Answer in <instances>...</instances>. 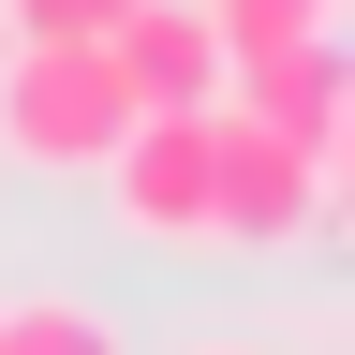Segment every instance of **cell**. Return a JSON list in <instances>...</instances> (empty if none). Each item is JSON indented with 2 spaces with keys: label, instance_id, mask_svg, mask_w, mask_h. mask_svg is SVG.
Here are the masks:
<instances>
[{
  "label": "cell",
  "instance_id": "2",
  "mask_svg": "<svg viewBox=\"0 0 355 355\" xmlns=\"http://www.w3.org/2000/svg\"><path fill=\"white\" fill-rule=\"evenodd\" d=\"M133 133V89L104 44H0V148L30 178H89Z\"/></svg>",
  "mask_w": 355,
  "mask_h": 355
},
{
  "label": "cell",
  "instance_id": "8",
  "mask_svg": "<svg viewBox=\"0 0 355 355\" xmlns=\"http://www.w3.org/2000/svg\"><path fill=\"white\" fill-rule=\"evenodd\" d=\"M119 0H0V44H104Z\"/></svg>",
  "mask_w": 355,
  "mask_h": 355
},
{
  "label": "cell",
  "instance_id": "3",
  "mask_svg": "<svg viewBox=\"0 0 355 355\" xmlns=\"http://www.w3.org/2000/svg\"><path fill=\"white\" fill-rule=\"evenodd\" d=\"M89 178L119 193V237H148V252H207V104L133 119Z\"/></svg>",
  "mask_w": 355,
  "mask_h": 355
},
{
  "label": "cell",
  "instance_id": "6",
  "mask_svg": "<svg viewBox=\"0 0 355 355\" xmlns=\"http://www.w3.org/2000/svg\"><path fill=\"white\" fill-rule=\"evenodd\" d=\"M0 355H119V326L89 296H0Z\"/></svg>",
  "mask_w": 355,
  "mask_h": 355
},
{
  "label": "cell",
  "instance_id": "1",
  "mask_svg": "<svg viewBox=\"0 0 355 355\" xmlns=\"http://www.w3.org/2000/svg\"><path fill=\"white\" fill-rule=\"evenodd\" d=\"M340 193L355 178H326L296 148V133H266V119H237V104H207V252H311L340 222Z\"/></svg>",
  "mask_w": 355,
  "mask_h": 355
},
{
  "label": "cell",
  "instance_id": "5",
  "mask_svg": "<svg viewBox=\"0 0 355 355\" xmlns=\"http://www.w3.org/2000/svg\"><path fill=\"white\" fill-rule=\"evenodd\" d=\"M104 60H119V89H133V119H163V104H222V30H207V0H119Z\"/></svg>",
  "mask_w": 355,
  "mask_h": 355
},
{
  "label": "cell",
  "instance_id": "4",
  "mask_svg": "<svg viewBox=\"0 0 355 355\" xmlns=\"http://www.w3.org/2000/svg\"><path fill=\"white\" fill-rule=\"evenodd\" d=\"M222 104L266 119V133H296L326 178H355V60H340V30H296V44H266V60H222Z\"/></svg>",
  "mask_w": 355,
  "mask_h": 355
},
{
  "label": "cell",
  "instance_id": "9",
  "mask_svg": "<svg viewBox=\"0 0 355 355\" xmlns=\"http://www.w3.org/2000/svg\"><path fill=\"white\" fill-rule=\"evenodd\" d=\"M193 355H282V340H193Z\"/></svg>",
  "mask_w": 355,
  "mask_h": 355
},
{
  "label": "cell",
  "instance_id": "7",
  "mask_svg": "<svg viewBox=\"0 0 355 355\" xmlns=\"http://www.w3.org/2000/svg\"><path fill=\"white\" fill-rule=\"evenodd\" d=\"M207 30H222V60H266L296 30H340V0H207Z\"/></svg>",
  "mask_w": 355,
  "mask_h": 355
}]
</instances>
